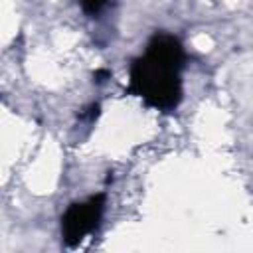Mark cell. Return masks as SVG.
I'll list each match as a JSON object with an SVG mask.
<instances>
[{"label":"cell","instance_id":"3957f363","mask_svg":"<svg viewBox=\"0 0 253 253\" xmlns=\"http://www.w3.org/2000/svg\"><path fill=\"white\" fill-rule=\"evenodd\" d=\"M105 2H107V0H79V4H81V8H83V12H85V14H89V16L99 14V12H101V8L105 6Z\"/></svg>","mask_w":253,"mask_h":253},{"label":"cell","instance_id":"277c9868","mask_svg":"<svg viewBox=\"0 0 253 253\" xmlns=\"http://www.w3.org/2000/svg\"><path fill=\"white\" fill-rule=\"evenodd\" d=\"M111 77V73L107 71V69H97L95 73H93V81L95 83H103V81H107Z\"/></svg>","mask_w":253,"mask_h":253},{"label":"cell","instance_id":"6da1fadb","mask_svg":"<svg viewBox=\"0 0 253 253\" xmlns=\"http://www.w3.org/2000/svg\"><path fill=\"white\" fill-rule=\"evenodd\" d=\"M184 63L182 43L168 34H156L142 57L130 65L128 93L142 97L148 107L172 111L182 99L180 69Z\"/></svg>","mask_w":253,"mask_h":253},{"label":"cell","instance_id":"7a4b0ae2","mask_svg":"<svg viewBox=\"0 0 253 253\" xmlns=\"http://www.w3.org/2000/svg\"><path fill=\"white\" fill-rule=\"evenodd\" d=\"M105 210V194H95L87 202L71 204L61 215V235L67 247L79 245L93 229H97Z\"/></svg>","mask_w":253,"mask_h":253}]
</instances>
